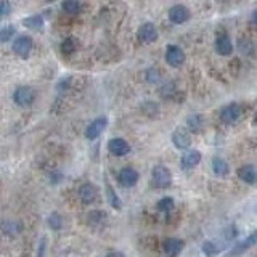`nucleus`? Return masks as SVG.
<instances>
[{
  "label": "nucleus",
  "mask_w": 257,
  "mask_h": 257,
  "mask_svg": "<svg viewBox=\"0 0 257 257\" xmlns=\"http://www.w3.org/2000/svg\"><path fill=\"white\" fill-rule=\"evenodd\" d=\"M153 183H155V187L158 188H169L172 183V175L169 172V169L164 167V166H156L153 169Z\"/></svg>",
  "instance_id": "f257e3e1"
},
{
  "label": "nucleus",
  "mask_w": 257,
  "mask_h": 257,
  "mask_svg": "<svg viewBox=\"0 0 257 257\" xmlns=\"http://www.w3.org/2000/svg\"><path fill=\"white\" fill-rule=\"evenodd\" d=\"M13 52L20 58H28L32 52V39L29 36H18L13 40Z\"/></svg>",
  "instance_id": "f03ea898"
},
{
  "label": "nucleus",
  "mask_w": 257,
  "mask_h": 257,
  "mask_svg": "<svg viewBox=\"0 0 257 257\" xmlns=\"http://www.w3.org/2000/svg\"><path fill=\"white\" fill-rule=\"evenodd\" d=\"M108 125V119L101 116V117H96L95 120H92L90 124L87 125L85 128V137L88 140H95V139H98V137L103 134V131L106 128Z\"/></svg>",
  "instance_id": "7ed1b4c3"
},
{
  "label": "nucleus",
  "mask_w": 257,
  "mask_h": 257,
  "mask_svg": "<svg viewBox=\"0 0 257 257\" xmlns=\"http://www.w3.org/2000/svg\"><path fill=\"white\" fill-rule=\"evenodd\" d=\"M34 98H36V93L31 87H18L13 95L15 103L20 104V106H29V104L34 103Z\"/></svg>",
  "instance_id": "20e7f679"
},
{
  "label": "nucleus",
  "mask_w": 257,
  "mask_h": 257,
  "mask_svg": "<svg viewBox=\"0 0 257 257\" xmlns=\"http://www.w3.org/2000/svg\"><path fill=\"white\" fill-rule=\"evenodd\" d=\"M255 243H257V230L251 231V233H249V235L244 238V239H241L239 243H236L235 246H233V247H231V251L228 252V257L243 254L244 251H247L249 247H252Z\"/></svg>",
  "instance_id": "39448f33"
},
{
  "label": "nucleus",
  "mask_w": 257,
  "mask_h": 257,
  "mask_svg": "<svg viewBox=\"0 0 257 257\" xmlns=\"http://www.w3.org/2000/svg\"><path fill=\"white\" fill-rule=\"evenodd\" d=\"M241 117V108L236 103H230L227 106H223L220 111V119L225 124H235Z\"/></svg>",
  "instance_id": "423d86ee"
},
{
  "label": "nucleus",
  "mask_w": 257,
  "mask_h": 257,
  "mask_svg": "<svg viewBox=\"0 0 257 257\" xmlns=\"http://www.w3.org/2000/svg\"><path fill=\"white\" fill-rule=\"evenodd\" d=\"M166 61L174 68L180 66V64H183V61H185L183 50L180 47H177V45H169L166 48Z\"/></svg>",
  "instance_id": "0eeeda50"
},
{
  "label": "nucleus",
  "mask_w": 257,
  "mask_h": 257,
  "mask_svg": "<svg viewBox=\"0 0 257 257\" xmlns=\"http://www.w3.org/2000/svg\"><path fill=\"white\" fill-rule=\"evenodd\" d=\"M137 36H139L140 42H145V44H151L155 42L158 39V29L153 23H145L140 26L139 32H137Z\"/></svg>",
  "instance_id": "6e6552de"
},
{
  "label": "nucleus",
  "mask_w": 257,
  "mask_h": 257,
  "mask_svg": "<svg viewBox=\"0 0 257 257\" xmlns=\"http://www.w3.org/2000/svg\"><path fill=\"white\" fill-rule=\"evenodd\" d=\"M117 180L122 187L131 188V187H134V185H137V182H139V172L132 167H124L122 171L119 172Z\"/></svg>",
  "instance_id": "1a4fd4ad"
},
{
  "label": "nucleus",
  "mask_w": 257,
  "mask_h": 257,
  "mask_svg": "<svg viewBox=\"0 0 257 257\" xmlns=\"http://www.w3.org/2000/svg\"><path fill=\"white\" fill-rule=\"evenodd\" d=\"M169 20L175 24H182L190 20V10L185 5H174L169 10Z\"/></svg>",
  "instance_id": "9d476101"
},
{
  "label": "nucleus",
  "mask_w": 257,
  "mask_h": 257,
  "mask_svg": "<svg viewBox=\"0 0 257 257\" xmlns=\"http://www.w3.org/2000/svg\"><path fill=\"white\" fill-rule=\"evenodd\" d=\"M172 143H174L175 148L187 150L191 145V137L187 131H185V128H177V131L172 134Z\"/></svg>",
  "instance_id": "9b49d317"
},
{
  "label": "nucleus",
  "mask_w": 257,
  "mask_h": 257,
  "mask_svg": "<svg viewBox=\"0 0 257 257\" xmlns=\"http://www.w3.org/2000/svg\"><path fill=\"white\" fill-rule=\"evenodd\" d=\"M108 150L114 156H125L131 151V147L124 139H111L108 143Z\"/></svg>",
  "instance_id": "f8f14e48"
},
{
  "label": "nucleus",
  "mask_w": 257,
  "mask_h": 257,
  "mask_svg": "<svg viewBox=\"0 0 257 257\" xmlns=\"http://www.w3.org/2000/svg\"><path fill=\"white\" fill-rule=\"evenodd\" d=\"M96 196H98V188L92 183H84L82 187L79 188V198L82 199V203H85V204L93 203Z\"/></svg>",
  "instance_id": "ddd939ff"
},
{
  "label": "nucleus",
  "mask_w": 257,
  "mask_h": 257,
  "mask_svg": "<svg viewBox=\"0 0 257 257\" xmlns=\"http://www.w3.org/2000/svg\"><path fill=\"white\" fill-rule=\"evenodd\" d=\"M238 177L243 182H246L249 185H254V183H257V167L251 166V164H246L243 167H239Z\"/></svg>",
  "instance_id": "4468645a"
},
{
  "label": "nucleus",
  "mask_w": 257,
  "mask_h": 257,
  "mask_svg": "<svg viewBox=\"0 0 257 257\" xmlns=\"http://www.w3.org/2000/svg\"><path fill=\"white\" fill-rule=\"evenodd\" d=\"M199 161H201V153L196 151V150H191V151L185 153V155L182 156L180 166L183 169H191V167H195L196 164H199Z\"/></svg>",
  "instance_id": "2eb2a0df"
},
{
  "label": "nucleus",
  "mask_w": 257,
  "mask_h": 257,
  "mask_svg": "<svg viewBox=\"0 0 257 257\" xmlns=\"http://www.w3.org/2000/svg\"><path fill=\"white\" fill-rule=\"evenodd\" d=\"M164 252L167 255H171V257H175V255H179L180 251H182V247H183V243L180 239H177V238H167L164 241Z\"/></svg>",
  "instance_id": "dca6fc26"
},
{
  "label": "nucleus",
  "mask_w": 257,
  "mask_h": 257,
  "mask_svg": "<svg viewBox=\"0 0 257 257\" xmlns=\"http://www.w3.org/2000/svg\"><path fill=\"white\" fill-rule=\"evenodd\" d=\"M215 50L219 55H223V56H227L233 52V44H231V40L228 39V36H220V37H217L215 40Z\"/></svg>",
  "instance_id": "f3484780"
},
{
  "label": "nucleus",
  "mask_w": 257,
  "mask_h": 257,
  "mask_svg": "<svg viewBox=\"0 0 257 257\" xmlns=\"http://www.w3.org/2000/svg\"><path fill=\"white\" fill-rule=\"evenodd\" d=\"M212 171H214V174L215 175H219V177H222V175H227L228 174V163L225 159H222V158H214L212 159Z\"/></svg>",
  "instance_id": "a211bd4d"
},
{
  "label": "nucleus",
  "mask_w": 257,
  "mask_h": 257,
  "mask_svg": "<svg viewBox=\"0 0 257 257\" xmlns=\"http://www.w3.org/2000/svg\"><path fill=\"white\" fill-rule=\"evenodd\" d=\"M24 26L29 28V29H34V31H42L44 29V18L40 15H34V16H29L23 21Z\"/></svg>",
  "instance_id": "6ab92c4d"
},
{
  "label": "nucleus",
  "mask_w": 257,
  "mask_h": 257,
  "mask_svg": "<svg viewBox=\"0 0 257 257\" xmlns=\"http://www.w3.org/2000/svg\"><path fill=\"white\" fill-rule=\"evenodd\" d=\"M104 188H106V198H108V203H109L112 207H114V209H120V206H122V203H120L119 196L116 195L114 188H112L108 182L104 183Z\"/></svg>",
  "instance_id": "aec40b11"
},
{
  "label": "nucleus",
  "mask_w": 257,
  "mask_h": 257,
  "mask_svg": "<svg viewBox=\"0 0 257 257\" xmlns=\"http://www.w3.org/2000/svg\"><path fill=\"white\" fill-rule=\"evenodd\" d=\"M222 251V247L215 243V241H204L203 243V252L207 255V257H215Z\"/></svg>",
  "instance_id": "412c9836"
},
{
  "label": "nucleus",
  "mask_w": 257,
  "mask_h": 257,
  "mask_svg": "<svg viewBox=\"0 0 257 257\" xmlns=\"http://www.w3.org/2000/svg\"><path fill=\"white\" fill-rule=\"evenodd\" d=\"M15 26L13 24H5V26H0V42H8L13 36H15Z\"/></svg>",
  "instance_id": "4be33fe9"
},
{
  "label": "nucleus",
  "mask_w": 257,
  "mask_h": 257,
  "mask_svg": "<svg viewBox=\"0 0 257 257\" xmlns=\"http://www.w3.org/2000/svg\"><path fill=\"white\" fill-rule=\"evenodd\" d=\"M2 230L7 233V235H16V233L20 231V223L16 220H4Z\"/></svg>",
  "instance_id": "5701e85b"
},
{
  "label": "nucleus",
  "mask_w": 257,
  "mask_h": 257,
  "mask_svg": "<svg viewBox=\"0 0 257 257\" xmlns=\"http://www.w3.org/2000/svg\"><path fill=\"white\" fill-rule=\"evenodd\" d=\"M61 8L66 13H69V15H76L80 10V4L76 2V0H66V2L61 4Z\"/></svg>",
  "instance_id": "b1692460"
},
{
  "label": "nucleus",
  "mask_w": 257,
  "mask_h": 257,
  "mask_svg": "<svg viewBox=\"0 0 257 257\" xmlns=\"http://www.w3.org/2000/svg\"><path fill=\"white\" fill-rule=\"evenodd\" d=\"M61 52L66 53V55H71V53L76 52V40H74V37H68V39L63 40V42H61Z\"/></svg>",
  "instance_id": "393cba45"
},
{
  "label": "nucleus",
  "mask_w": 257,
  "mask_h": 257,
  "mask_svg": "<svg viewBox=\"0 0 257 257\" xmlns=\"http://www.w3.org/2000/svg\"><path fill=\"white\" fill-rule=\"evenodd\" d=\"M48 227H50L52 230H60L63 227V219L58 212L50 214V217H48Z\"/></svg>",
  "instance_id": "a878e982"
},
{
  "label": "nucleus",
  "mask_w": 257,
  "mask_h": 257,
  "mask_svg": "<svg viewBox=\"0 0 257 257\" xmlns=\"http://www.w3.org/2000/svg\"><path fill=\"white\" fill-rule=\"evenodd\" d=\"M172 207H174V199L172 198H163L158 203V211H161V212L172 211Z\"/></svg>",
  "instance_id": "bb28decb"
},
{
  "label": "nucleus",
  "mask_w": 257,
  "mask_h": 257,
  "mask_svg": "<svg viewBox=\"0 0 257 257\" xmlns=\"http://www.w3.org/2000/svg\"><path fill=\"white\" fill-rule=\"evenodd\" d=\"M188 125L191 131H198V128L203 127V119H201V116H190Z\"/></svg>",
  "instance_id": "cd10ccee"
},
{
  "label": "nucleus",
  "mask_w": 257,
  "mask_h": 257,
  "mask_svg": "<svg viewBox=\"0 0 257 257\" xmlns=\"http://www.w3.org/2000/svg\"><path fill=\"white\" fill-rule=\"evenodd\" d=\"M10 4L8 2H0V18H4L8 13H10Z\"/></svg>",
  "instance_id": "c85d7f7f"
},
{
  "label": "nucleus",
  "mask_w": 257,
  "mask_h": 257,
  "mask_svg": "<svg viewBox=\"0 0 257 257\" xmlns=\"http://www.w3.org/2000/svg\"><path fill=\"white\" fill-rule=\"evenodd\" d=\"M45 243H47V239H45V238L40 239L39 249H37V257H44V255H45V246H47Z\"/></svg>",
  "instance_id": "c756f323"
},
{
  "label": "nucleus",
  "mask_w": 257,
  "mask_h": 257,
  "mask_svg": "<svg viewBox=\"0 0 257 257\" xmlns=\"http://www.w3.org/2000/svg\"><path fill=\"white\" fill-rule=\"evenodd\" d=\"M106 257H125V255H124L122 252H117V251H116V252H109Z\"/></svg>",
  "instance_id": "7c9ffc66"
},
{
  "label": "nucleus",
  "mask_w": 257,
  "mask_h": 257,
  "mask_svg": "<svg viewBox=\"0 0 257 257\" xmlns=\"http://www.w3.org/2000/svg\"><path fill=\"white\" fill-rule=\"evenodd\" d=\"M252 21H254V24L257 26V10L254 12V15H252Z\"/></svg>",
  "instance_id": "2f4dec72"
},
{
  "label": "nucleus",
  "mask_w": 257,
  "mask_h": 257,
  "mask_svg": "<svg viewBox=\"0 0 257 257\" xmlns=\"http://www.w3.org/2000/svg\"><path fill=\"white\" fill-rule=\"evenodd\" d=\"M254 125H257V111H255V116H254Z\"/></svg>",
  "instance_id": "473e14b6"
}]
</instances>
